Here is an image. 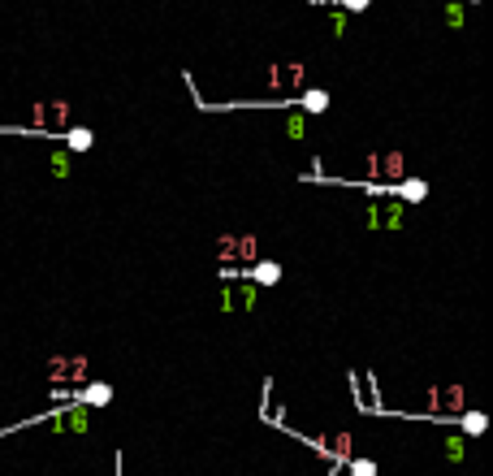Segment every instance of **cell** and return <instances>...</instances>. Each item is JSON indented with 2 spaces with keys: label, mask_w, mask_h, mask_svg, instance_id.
Listing matches in <instances>:
<instances>
[{
  "label": "cell",
  "mask_w": 493,
  "mask_h": 476,
  "mask_svg": "<svg viewBox=\"0 0 493 476\" xmlns=\"http://www.w3.org/2000/svg\"><path fill=\"white\" fill-rule=\"evenodd\" d=\"M69 403L87 407V412H95V407H109V403H113V386H109V381H83L78 390H69Z\"/></svg>",
  "instance_id": "6"
},
{
  "label": "cell",
  "mask_w": 493,
  "mask_h": 476,
  "mask_svg": "<svg viewBox=\"0 0 493 476\" xmlns=\"http://www.w3.org/2000/svg\"><path fill=\"white\" fill-rule=\"evenodd\" d=\"M342 472H346V476H377V472H381V463H377V459H368V455H351V459L342 463Z\"/></svg>",
  "instance_id": "13"
},
{
  "label": "cell",
  "mask_w": 493,
  "mask_h": 476,
  "mask_svg": "<svg viewBox=\"0 0 493 476\" xmlns=\"http://www.w3.org/2000/svg\"><path fill=\"white\" fill-rule=\"evenodd\" d=\"M329 22H333V31H337V35H346V13H342V9H337Z\"/></svg>",
  "instance_id": "22"
},
{
  "label": "cell",
  "mask_w": 493,
  "mask_h": 476,
  "mask_svg": "<svg viewBox=\"0 0 493 476\" xmlns=\"http://www.w3.org/2000/svg\"><path fill=\"white\" fill-rule=\"evenodd\" d=\"M333 5H342L346 13H363V9H368V5H372V0H333Z\"/></svg>",
  "instance_id": "20"
},
{
  "label": "cell",
  "mask_w": 493,
  "mask_h": 476,
  "mask_svg": "<svg viewBox=\"0 0 493 476\" xmlns=\"http://www.w3.org/2000/svg\"><path fill=\"white\" fill-rule=\"evenodd\" d=\"M454 420H459V433H463V437H480V433L489 429V416H485V412H472V407H463Z\"/></svg>",
  "instance_id": "9"
},
{
  "label": "cell",
  "mask_w": 493,
  "mask_h": 476,
  "mask_svg": "<svg viewBox=\"0 0 493 476\" xmlns=\"http://www.w3.org/2000/svg\"><path fill=\"white\" fill-rule=\"evenodd\" d=\"M407 208L411 204H403V199H394V204H381V230H403V221H407Z\"/></svg>",
  "instance_id": "11"
},
{
  "label": "cell",
  "mask_w": 493,
  "mask_h": 476,
  "mask_svg": "<svg viewBox=\"0 0 493 476\" xmlns=\"http://www.w3.org/2000/svg\"><path fill=\"white\" fill-rule=\"evenodd\" d=\"M351 390L359 394V403H363V407H377V398H372V377H359V381L351 377Z\"/></svg>",
  "instance_id": "17"
},
{
  "label": "cell",
  "mask_w": 493,
  "mask_h": 476,
  "mask_svg": "<svg viewBox=\"0 0 493 476\" xmlns=\"http://www.w3.org/2000/svg\"><path fill=\"white\" fill-rule=\"evenodd\" d=\"M441 450H446V459H450V463H463V455H467L463 433H459V429H450L446 437H441Z\"/></svg>",
  "instance_id": "14"
},
{
  "label": "cell",
  "mask_w": 493,
  "mask_h": 476,
  "mask_svg": "<svg viewBox=\"0 0 493 476\" xmlns=\"http://www.w3.org/2000/svg\"><path fill=\"white\" fill-rule=\"evenodd\" d=\"M424 407H428L424 420H454V416L467 407V394H463L459 381H450V386H433L428 398H424Z\"/></svg>",
  "instance_id": "2"
},
{
  "label": "cell",
  "mask_w": 493,
  "mask_h": 476,
  "mask_svg": "<svg viewBox=\"0 0 493 476\" xmlns=\"http://www.w3.org/2000/svg\"><path fill=\"white\" fill-rule=\"evenodd\" d=\"M31 424H43V429H52V433H87L91 429V412L78 407V403H69V407H52L43 416L22 420V424H13V429H31Z\"/></svg>",
  "instance_id": "1"
},
{
  "label": "cell",
  "mask_w": 493,
  "mask_h": 476,
  "mask_svg": "<svg viewBox=\"0 0 493 476\" xmlns=\"http://www.w3.org/2000/svg\"><path fill=\"white\" fill-rule=\"evenodd\" d=\"M48 169H52V178H69V173H74V152H52Z\"/></svg>",
  "instance_id": "16"
},
{
  "label": "cell",
  "mask_w": 493,
  "mask_h": 476,
  "mask_svg": "<svg viewBox=\"0 0 493 476\" xmlns=\"http://www.w3.org/2000/svg\"><path fill=\"white\" fill-rule=\"evenodd\" d=\"M217 260L221 264H234V234H221L217 238Z\"/></svg>",
  "instance_id": "18"
},
{
  "label": "cell",
  "mask_w": 493,
  "mask_h": 476,
  "mask_svg": "<svg viewBox=\"0 0 493 476\" xmlns=\"http://www.w3.org/2000/svg\"><path fill=\"white\" fill-rule=\"evenodd\" d=\"M299 442H307L311 450H316L320 459L329 463H346L355 455V433H320V437H307V433H295Z\"/></svg>",
  "instance_id": "4"
},
{
  "label": "cell",
  "mask_w": 493,
  "mask_h": 476,
  "mask_svg": "<svg viewBox=\"0 0 493 476\" xmlns=\"http://www.w3.org/2000/svg\"><path fill=\"white\" fill-rule=\"evenodd\" d=\"M467 5H476V0H467Z\"/></svg>",
  "instance_id": "24"
},
{
  "label": "cell",
  "mask_w": 493,
  "mask_h": 476,
  "mask_svg": "<svg viewBox=\"0 0 493 476\" xmlns=\"http://www.w3.org/2000/svg\"><path fill=\"white\" fill-rule=\"evenodd\" d=\"M363 225H368V230H381V204H363Z\"/></svg>",
  "instance_id": "19"
},
{
  "label": "cell",
  "mask_w": 493,
  "mask_h": 476,
  "mask_svg": "<svg viewBox=\"0 0 493 476\" xmlns=\"http://www.w3.org/2000/svg\"><path fill=\"white\" fill-rule=\"evenodd\" d=\"M329 476H346V472H342V463H333V472H329Z\"/></svg>",
  "instance_id": "23"
},
{
  "label": "cell",
  "mask_w": 493,
  "mask_h": 476,
  "mask_svg": "<svg viewBox=\"0 0 493 476\" xmlns=\"http://www.w3.org/2000/svg\"><path fill=\"white\" fill-rule=\"evenodd\" d=\"M95 147V135L87 130V126H74L69 135H65V152H91Z\"/></svg>",
  "instance_id": "12"
},
{
  "label": "cell",
  "mask_w": 493,
  "mask_h": 476,
  "mask_svg": "<svg viewBox=\"0 0 493 476\" xmlns=\"http://www.w3.org/2000/svg\"><path fill=\"white\" fill-rule=\"evenodd\" d=\"M259 260V238L255 234H234V264H255Z\"/></svg>",
  "instance_id": "10"
},
{
  "label": "cell",
  "mask_w": 493,
  "mask_h": 476,
  "mask_svg": "<svg viewBox=\"0 0 493 476\" xmlns=\"http://www.w3.org/2000/svg\"><path fill=\"white\" fill-rule=\"evenodd\" d=\"M368 173H372V182H398V178H407V161H403V152H377V156H368Z\"/></svg>",
  "instance_id": "5"
},
{
  "label": "cell",
  "mask_w": 493,
  "mask_h": 476,
  "mask_svg": "<svg viewBox=\"0 0 493 476\" xmlns=\"http://www.w3.org/2000/svg\"><path fill=\"white\" fill-rule=\"evenodd\" d=\"M295 104L307 109V113H325V109H329V91H303Z\"/></svg>",
  "instance_id": "15"
},
{
  "label": "cell",
  "mask_w": 493,
  "mask_h": 476,
  "mask_svg": "<svg viewBox=\"0 0 493 476\" xmlns=\"http://www.w3.org/2000/svg\"><path fill=\"white\" fill-rule=\"evenodd\" d=\"M446 22H450V27H463V5L450 0V5H446Z\"/></svg>",
  "instance_id": "21"
},
{
  "label": "cell",
  "mask_w": 493,
  "mask_h": 476,
  "mask_svg": "<svg viewBox=\"0 0 493 476\" xmlns=\"http://www.w3.org/2000/svg\"><path fill=\"white\" fill-rule=\"evenodd\" d=\"M394 199H403V204H424V199H428V182L424 178H398L394 182Z\"/></svg>",
  "instance_id": "8"
},
{
  "label": "cell",
  "mask_w": 493,
  "mask_h": 476,
  "mask_svg": "<svg viewBox=\"0 0 493 476\" xmlns=\"http://www.w3.org/2000/svg\"><path fill=\"white\" fill-rule=\"evenodd\" d=\"M43 372H48V386H52V390H65L69 381H74V390H78V386L87 381V355H52Z\"/></svg>",
  "instance_id": "3"
},
{
  "label": "cell",
  "mask_w": 493,
  "mask_h": 476,
  "mask_svg": "<svg viewBox=\"0 0 493 476\" xmlns=\"http://www.w3.org/2000/svg\"><path fill=\"white\" fill-rule=\"evenodd\" d=\"M243 278H247L251 286H277V282H281V264H277V260H255V264L243 268Z\"/></svg>",
  "instance_id": "7"
}]
</instances>
